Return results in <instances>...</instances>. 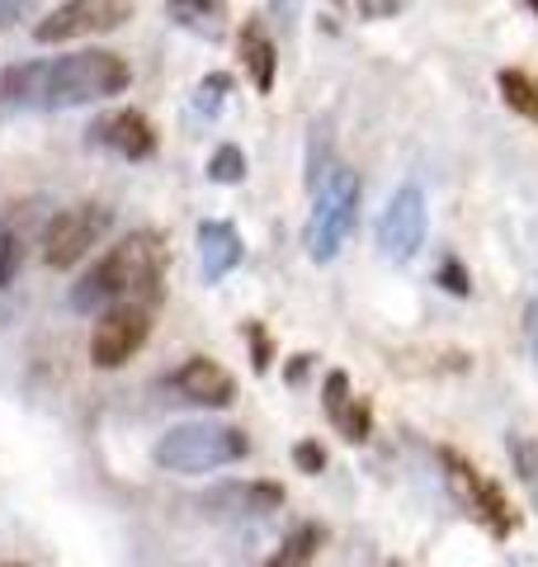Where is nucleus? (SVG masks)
Wrapping results in <instances>:
<instances>
[{"label": "nucleus", "instance_id": "obj_7", "mask_svg": "<svg viewBox=\"0 0 538 567\" xmlns=\"http://www.w3.org/2000/svg\"><path fill=\"white\" fill-rule=\"evenodd\" d=\"M147 336H152V308L147 303H118L110 312H100L95 331H90V364L123 369L142 346H147Z\"/></svg>", "mask_w": 538, "mask_h": 567}, {"label": "nucleus", "instance_id": "obj_18", "mask_svg": "<svg viewBox=\"0 0 538 567\" xmlns=\"http://www.w3.org/2000/svg\"><path fill=\"white\" fill-rule=\"evenodd\" d=\"M321 548H327V529H321L317 520H308V525H298L293 535L279 544V554L269 558L265 567H308Z\"/></svg>", "mask_w": 538, "mask_h": 567}, {"label": "nucleus", "instance_id": "obj_10", "mask_svg": "<svg viewBox=\"0 0 538 567\" xmlns=\"http://www.w3.org/2000/svg\"><path fill=\"white\" fill-rule=\"evenodd\" d=\"M170 383H175L179 398L199 402V406H231L237 402V379H231L218 360H208V354H189V360L170 374Z\"/></svg>", "mask_w": 538, "mask_h": 567}, {"label": "nucleus", "instance_id": "obj_31", "mask_svg": "<svg viewBox=\"0 0 538 567\" xmlns=\"http://www.w3.org/2000/svg\"><path fill=\"white\" fill-rule=\"evenodd\" d=\"M529 6H534V14H538V0H529Z\"/></svg>", "mask_w": 538, "mask_h": 567}, {"label": "nucleus", "instance_id": "obj_12", "mask_svg": "<svg viewBox=\"0 0 538 567\" xmlns=\"http://www.w3.org/2000/svg\"><path fill=\"white\" fill-rule=\"evenodd\" d=\"M283 506V487L279 483H218L204 492V511L208 516H227V520H250V516H269Z\"/></svg>", "mask_w": 538, "mask_h": 567}, {"label": "nucleus", "instance_id": "obj_24", "mask_svg": "<svg viewBox=\"0 0 538 567\" xmlns=\"http://www.w3.org/2000/svg\"><path fill=\"white\" fill-rule=\"evenodd\" d=\"M435 279H439L454 298H468V289H473V284H468V270H463V265H458L454 256H448V260L439 265V275H435Z\"/></svg>", "mask_w": 538, "mask_h": 567}, {"label": "nucleus", "instance_id": "obj_30", "mask_svg": "<svg viewBox=\"0 0 538 567\" xmlns=\"http://www.w3.org/2000/svg\"><path fill=\"white\" fill-rule=\"evenodd\" d=\"M0 567H24V563H0Z\"/></svg>", "mask_w": 538, "mask_h": 567}, {"label": "nucleus", "instance_id": "obj_25", "mask_svg": "<svg viewBox=\"0 0 538 567\" xmlns=\"http://www.w3.org/2000/svg\"><path fill=\"white\" fill-rule=\"evenodd\" d=\"M293 458H298L302 473H327V450H321L317 440H302V445L293 450Z\"/></svg>", "mask_w": 538, "mask_h": 567}, {"label": "nucleus", "instance_id": "obj_15", "mask_svg": "<svg viewBox=\"0 0 538 567\" xmlns=\"http://www.w3.org/2000/svg\"><path fill=\"white\" fill-rule=\"evenodd\" d=\"M237 43H241V66L250 71V85H256L260 95H269L275 91V76H279V48L269 39V29L260 20H250V24H241Z\"/></svg>", "mask_w": 538, "mask_h": 567}, {"label": "nucleus", "instance_id": "obj_3", "mask_svg": "<svg viewBox=\"0 0 538 567\" xmlns=\"http://www.w3.org/2000/svg\"><path fill=\"white\" fill-rule=\"evenodd\" d=\"M250 454V435L218 421H185L156 440V464L166 473H218Z\"/></svg>", "mask_w": 538, "mask_h": 567}, {"label": "nucleus", "instance_id": "obj_1", "mask_svg": "<svg viewBox=\"0 0 538 567\" xmlns=\"http://www.w3.org/2000/svg\"><path fill=\"white\" fill-rule=\"evenodd\" d=\"M133 85V71L118 52L85 48L52 62H20L0 76V100L10 110H76V104L114 100Z\"/></svg>", "mask_w": 538, "mask_h": 567}, {"label": "nucleus", "instance_id": "obj_27", "mask_svg": "<svg viewBox=\"0 0 538 567\" xmlns=\"http://www.w3.org/2000/svg\"><path fill=\"white\" fill-rule=\"evenodd\" d=\"M33 10V0H0V24H14Z\"/></svg>", "mask_w": 538, "mask_h": 567}, {"label": "nucleus", "instance_id": "obj_6", "mask_svg": "<svg viewBox=\"0 0 538 567\" xmlns=\"http://www.w3.org/2000/svg\"><path fill=\"white\" fill-rule=\"evenodd\" d=\"M114 213L104 204H71L62 213H52L43 227V260L52 270H66V265L85 260L100 246V237L110 233Z\"/></svg>", "mask_w": 538, "mask_h": 567}, {"label": "nucleus", "instance_id": "obj_8", "mask_svg": "<svg viewBox=\"0 0 538 567\" xmlns=\"http://www.w3.org/2000/svg\"><path fill=\"white\" fill-rule=\"evenodd\" d=\"M133 14V0H66L52 14H43L33 24L39 43H71V39H90V33H110L123 29Z\"/></svg>", "mask_w": 538, "mask_h": 567}, {"label": "nucleus", "instance_id": "obj_29", "mask_svg": "<svg viewBox=\"0 0 538 567\" xmlns=\"http://www.w3.org/2000/svg\"><path fill=\"white\" fill-rule=\"evenodd\" d=\"M529 346L538 354V298H534V308H529Z\"/></svg>", "mask_w": 538, "mask_h": 567}, {"label": "nucleus", "instance_id": "obj_14", "mask_svg": "<svg viewBox=\"0 0 538 567\" xmlns=\"http://www.w3.org/2000/svg\"><path fill=\"white\" fill-rule=\"evenodd\" d=\"M327 416L335 421V431L345 435V440H369V431H373V412H369V402L364 398H350V374L345 369H331L327 374Z\"/></svg>", "mask_w": 538, "mask_h": 567}, {"label": "nucleus", "instance_id": "obj_11", "mask_svg": "<svg viewBox=\"0 0 538 567\" xmlns=\"http://www.w3.org/2000/svg\"><path fill=\"white\" fill-rule=\"evenodd\" d=\"M90 137H95L100 147L118 152L123 162H147V156H156V128H152V118L137 110H114V114L95 118Z\"/></svg>", "mask_w": 538, "mask_h": 567}, {"label": "nucleus", "instance_id": "obj_5", "mask_svg": "<svg viewBox=\"0 0 538 567\" xmlns=\"http://www.w3.org/2000/svg\"><path fill=\"white\" fill-rule=\"evenodd\" d=\"M439 468H444V483H448V492H454V502H458L463 511H468L473 520L487 525L496 539L515 535L519 511L510 506V496L500 492L487 473L473 468V464H468V458H463L458 450H439Z\"/></svg>", "mask_w": 538, "mask_h": 567}, {"label": "nucleus", "instance_id": "obj_9", "mask_svg": "<svg viewBox=\"0 0 538 567\" xmlns=\"http://www.w3.org/2000/svg\"><path fill=\"white\" fill-rule=\"evenodd\" d=\"M425 233H430L425 194H421V185H402V189L387 199V208H383L379 251H383L392 265H406V260H416V251L425 246Z\"/></svg>", "mask_w": 538, "mask_h": 567}, {"label": "nucleus", "instance_id": "obj_22", "mask_svg": "<svg viewBox=\"0 0 538 567\" xmlns=\"http://www.w3.org/2000/svg\"><path fill=\"white\" fill-rule=\"evenodd\" d=\"M506 450H510V464H515V473H519V483H525L534 496H538V464H534V445L525 435H510L506 440Z\"/></svg>", "mask_w": 538, "mask_h": 567}, {"label": "nucleus", "instance_id": "obj_4", "mask_svg": "<svg viewBox=\"0 0 538 567\" xmlns=\"http://www.w3.org/2000/svg\"><path fill=\"white\" fill-rule=\"evenodd\" d=\"M359 175L350 166H335L327 175V185H317V204H312V218L302 227V246H308V256L317 265H327L340 256V246L350 241L354 223H359Z\"/></svg>", "mask_w": 538, "mask_h": 567}, {"label": "nucleus", "instance_id": "obj_2", "mask_svg": "<svg viewBox=\"0 0 538 567\" xmlns=\"http://www.w3.org/2000/svg\"><path fill=\"white\" fill-rule=\"evenodd\" d=\"M161 265H166V251H161L156 233H133L118 246H110L90 270L81 275V284H71V308L76 312H110L118 303H147L156 298L161 284Z\"/></svg>", "mask_w": 538, "mask_h": 567}, {"label": "nucleus", "instance_id": "obj_23", "mask_svg": "<svg viewBox=\"0 0 538 567\" xmlns=\"http://www.w3.org/2000/svg\"><path fill=\"white\" fill-rule=\"evenodd\" d=\"M231 91V76H223V71H213V76L199 81V95H194V110L199 114H218L223 110V100Z\"/></svg>", "mask_w": 538, "mask_h": 567}, {"label": "nucleus", "instance_id": "obj_21", "mask_svg": "<svg viewBox=\"0 0 538 567\" xmlns=\"http://www.w3.org/2000/svg\"><path fill=\"white\" fill-rule=\"evenodd\" d=\"M331 6L350 20H392V14L406 10V0H331Z\"/></svg>", "mask_w": 538, "mask_h": 567}, {"label": "nucleus", "instance_id": "obj_17", "mask_svg": "<svg viewBox=\"0 0 538 567\" xmlns=\"http://www.w3.org/2000/svg\"><path fill=\"white\" fill-rule=\"evenodd\" d=\"M29 213H14V218L0 223V289H10L24 270V241H29Z\"/></svg>", "mask_w": 538, "mask_h": 567}, {"label": "nucleus", "instance_id": "obj_26", "mask_svg": "<svg viewBox=\"0 0 538 567\" xmlns=\"http://www.w3.org/2000/svg\"><path fill=\"white\" fill-rule=\"evenodd\" d=\"M246 341H256V369H269V336L260 322H246Z\"/></svg>", "mask_w": 538, "mask_h": 567}, {"label": "nucleus", "instance_id": "obj_19", "mask_svg": "<svg viewBox=\"0 0 538 567\" xmlns=\"http://www.w3.org/2000/svg\"><path fill=\"white\" fill-rule=\"evenodd\" d=\"M496 85H500V100H506L519 118L538 123V81L529 76V71H515V66H506V71H500V76H496Z\"/></svg>", "mask_w": 538, "mask_h": 567}, {"label": "nucleus", "instance_id": "obj_16", "mask_svg": "<svg viewBox=\"0 0 538 567\" xmlns=\"http://www.w3.org/2000/svg\"><path fill=\"white\" fill-rule=\"evenodd\" d=\"M166 20L194 39H223L227 33V0H166Z\"/></svg>", "mask_w": 538, "mask_h": 567}, {"label": "nucleus", "instance_id": "obj_13", "mask_svg": "<svg viewBox=\"0 0 538 567\" xmlns=\"http://www.w3.org/2000/svg\"><path fill=\"white\" fill-rule=\"evenodd\" d=\"M241 260H246V246H241L237 227L223 223V218L199 223V265H204V279H208V284L227 279Z\"/></svg>", "mask_w": 538, "mask_h": 567}, {"label": "nucleus", "instance_id": "obj_28", "mask_svg": "<svg viewBox=\"0 0 538 567\" xmlns=\"http://www.w3.org/2000/svg\"><path fill=\"white\" fill-rule=\"evenodd\" d=\"M298 6H302V0H275V20L293 29V20H298Z\"/></svg>", "mask_w": 538, "mask_h": 567}, {"label": "nucleus", "instance_id": "obj_20", "mask_svg": "<svg viewBox=\"0 0 538 567\" xmlns=\"http://www.w3.org/2000/svg\"><path fill=\"white\" fill-rule=\"evenodd\" d=\"M241 175H246V156L241 147H218L208 156V181H218V185H241Z\"/></svg>", "mask_w": 538, "mask_h": 567}]
</instances>
